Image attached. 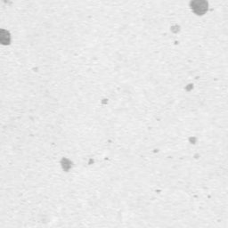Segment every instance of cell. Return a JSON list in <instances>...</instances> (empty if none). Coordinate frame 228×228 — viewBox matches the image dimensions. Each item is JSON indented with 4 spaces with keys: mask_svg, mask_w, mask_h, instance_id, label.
Listing matches in <instances>:
<instances>
[{
    "mask_svg": "<svg viewBox=\"0 0 228 228\" xmlns=\"http://www.w3.org/2000/svg\"><path fill=\"white\" fill-rule=\"evenodd\" d=\"M193 7H197L198 9H200V13H201L202 11L206 10V7H207V5L206 3L204 2V0H195L194 1V4H193Z\"/></svg>",
    "mask_w": 228,
    "mask_h": 228,
    "instance_id": "obj_1",
    "label": "cell"
}]
</instances>
